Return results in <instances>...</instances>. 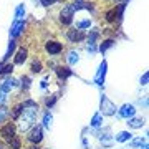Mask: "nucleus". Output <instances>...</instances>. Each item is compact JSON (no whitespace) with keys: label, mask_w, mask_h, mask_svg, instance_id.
I'll return each mask as SVG.
<instances>
[{"label":"nucleus","mask_w":149,"mask_h":149,"mask_svg":"<svg viewBox=\"0 0 149 149\" xmlns=\"http://www.w3.org/2000/svg\"><path fill=\"white\" fill-rule=\"evenodd\" d=\"M13 20H27V7H25V3H18L15 7Z\"/></svg>","instance_id":"a878e982"},{"label":"nucleus","mask_w":149,"mask_h":149,"mask_svg":"<svg viewBox=\"0 0 149 149\" xmlns=\"http://www.w3.org/2000/svg\"><path fill=\"white\" fill-rule=\"evenodd\" d=\"M114 3H129V0H114Z\"/></svg>","instance_id":"ea45409f"},{"label":"nucleus","mask_w":149,"mask_h":149,"mask_svg":"<svg viewBox=\"0 0 149 149\" xmlns=\"http://www.w3.org/2000/svg\"><path fill=\"white\" fill-rule=\"evenodd\" d=\"M134 138V134L129 131V129H124V131H118L116 134H113V139L119 144H124V143H129L131 139Z\"/></svg>","instance_id":"a211bd4d"},{"label":"nucleus","mask_w":149,"mask_h":149,"mask_svg":"<svg viewBox=\"0 0 149 149\" xmlns=\"http://www.w3.org/2000/svg\"><path fill=\"white\" fill-rule=\"evenodd\" d=\"M2 66H3V63H2V61H0V73H2Z\"/></svg>","instance_id":"37998d69"},{"label":"nucleus","mask_w":149,"mask_h":149,"mask_svg":"<svg viewBox=\"0 0 149 149\" xmlns=\"http://www.w3.org/2000/svg\"><path fill=\"white\" fill-rule=\"evenodd\" d=\"M7 144V149H23V139H22V136L18 134V136H15L13 139H10Z\"/></svg>","instance_id":"cd10ccee"},{"label":"nucleus","mask_w":149,"mask_h":149,"mask_svg":"<svg viewBox=\"0 0 149 149\" xmlns=\"http://www.w3.org/2000/svg\"><path fill=\"white\" fill-rule=\"evenodd\" d=\"M73 27L78 28V30H83V32H86L88 28L93 27V20H91L90 17H88V18H80V20L73 22Z\"/></svg>","instance_id":"b1692460"},{"label":"nucleus","mask_w":149,"mask_h":149,"mask_svg":"<svg viewBox=\"0 0 149 149\" xmlns=\"http://www.w3.org/2000/svg\"><path fill=\"white\" fill-rule=\"evenodd\" d=\"M13 70H15L13 63H10V61H7V63H3V66H2V73H0V78H5V76H10V74L13 73Z\"/></svg>","instance_id":"c756f323"},{"label":"nucleus","mask_w":149,"mask_h":149,"mask_svg":"<svg viewBox=\"0 0 149 149\" xmlns=\"http://www.w3.org/2000/svg\"><path fill=\"white\" fill-rule=\"evenodd\" d=\"M15 88H18V80H17L15 76H5L3 80H2V83H0V90L3 91V93H7V95H10V91H13Z\"/></svg>","instance_id":"4468645a"},{"label":"nucleus","mask_w":149,"mask_h":149,"mask_svg":"<svg viewBox=\"0 0 149 149\" xmlns=\"http://www.w3.org/2000/svg\"><path fill=\"white\" fill-rule=\"evenodd\" d=\"M23 149H42L40 146H32V144H28L27 148H23Z\"/></svg>","instance_id":"58836bf2"},{"label":"nucleus","mask_w":149,"mask_h":149,"mask_svg":"<svg viewBox=\"0 0 149 149\" xmlns=\"http://www.w3.org/2000/svg\"><path fill=\"white\" fill-rule=\"evenodd\" d=\"M17 48H18V42H17V40H12V38H10V42H8V47H7L5 53H3V58H2V63H7V61H10V58L13 56V55H15Z\"/></svg>","instance_id":"6ab92c4d"},{"label":"nucleus","mask_w":149,"mask_h":149,"mask_svg":"<svg viewBox=\"0 0 149 149\" xmlns=\"http://www.w3.org/2000/svg\"><path fill=\"white\" fill-rule=\"evenodd\" d=\"M146 141H148V139L143 138V136H139V138H133L131 141H129V148H131V149H138V148H141L143 143H146Z\"/></svg>","instance_id":"2f4dec72"},{"label":"nucleus","mask_w":149,"mask_h":149,"mask_svg":"<svg viewBox=\"0 0 149 149\" xmlns=\"http://www.w3.org/2000/svg\"><path fill=\"white\" fill-rule=\"evenodd\" d=\"M74 22V10L71 8L70 2H65L63 7L58 10V23L65 28H70Z\"/></svg>","instance_id":"7ed1b4c3"},{"label":"nucleus","mask_w":149,"mask_h":149,"mask_svg":"<svg viewBox=\"0 0 149 149\" xmlns=\"http://www.w3.org/2000/svg\"><path fill=\"white\" fill-rule=\"evenodd\" d=\"M106 74H108V61L103 58L101 63L98 65V70H96L95 78H93V83H95L96 86L103 88V86H104V81H106Z\"/></svg>","instance_id":"0eeeda50"},{"label":"nucleus","mask_w":149,"mask_h":149,"mask_svg":"<svg viewBox=\"0 0 149 149\" xmlns=\"http://www.w3.org/2000/svg\"><path fill=\"white\" fill-rule=\"evenodd\" d=\"M103 124H104V116H103V114H101L100 111H98V113H95V114L91 116L90 128H91V129H98V128H101Z\"/></svg>","instance_id":"5701e85b"},{"label":"nucleus","mask_w":149,"mask_h":149,"mask_svg":"<svg viewBox=\"0 0 149 149\" xmlns=\"http://www.w3.org/2000/svg\"><path fill=\"white\" fill-rule=\"evenodd\" d=\"M28 56H30L28 47H18L15 55L12 56V63H13V66H22V65H25L28 61Z\"/></svg>","instance_id":"9d476101"},{"label":"nucleus","mask_w":149,"mask_h":149,"mask_svg":"<svg viewBox=\"0 0 149 149\" xmlns=\"http://www.w3.org/2000/svg\"><path fill=\"white\" fill-rule=\"evenodd\" d=\"M43 52L48 56H58L65 52V45L63 42H60L56 38H48L47 42L43 43Z\"/></svg>","instance_id":"20e7f679"},{"label":"nucleus","mask_w":149,"mask_h":149,"mask_svg":"<svg viewBox=\"0 0 149 149\" xmlns=\"http://www.w3.org/2000/svg\"><path fill=\"white\" fill-rule=\"evenodd\" d=\"M86 52L91 53V55L98 53V45H86Z\"/></svg>","instance_id":"c9c22d12"},{"label":"nucleus","mask_w":149,"mask_h":149,"mask_svg":"<svg viewBox=\"0 0 149 149\" xmlns=\"http://www.w3.org/2000/svg\"><path fill=\"white\" fill-rule=\"evenodd\" d=\"M148 83H149V71H144L143 76L139 78V85L141 86H148Z\"/></svg>","instance_id":"72a5a7b5"},{"label":"nucleus","mask_w":149,"mask_h":149,"mask_svg":"<svg viewBox=\"0 0 149 149\" xmlns=\"http://www.w3.org/2000/svg\"><path fill=\"white\" fill-rule=\"evenodd\" d=\"M25 30H27V20H13L10 25V30H8V35L12 40H18L25 33Z\"/></svg>","instance_id":"6e6552de"},{"label":"nucleus","mask_w":149,"mask_h":149,"mask_svg":"<svg viewBox=\"0 0 149 149\" xmlns=\"http://www.w3.org/2000/svg\"><path fill=\"white\" fill-rule=\"evenodd\" d=\"M81 60V55L80 52L76 50V48H70L68 52H66V56H65V61L68 66H74V65H78Z\"/></svg>","instance_id":"f3484780"},{"label":"nucleus","mask_w":149,"mask_h":149,"mask_svg":"<svg viewBox=\"0 0 149 149\" xmlns=\"http://www.w3.org/2000/svg\"><path fill=\"white\" fill-rule=\"evenodd\" d=\"M60 0H35V5L37 7H45V8H50L53 7L55 3H58Z\"/></svg>","instance_id":"473e14b6"},{"label":"nucleus","mask_w":149,"mask_h":149,"mask_svg":"<svg viewBox=\"0 0 149 149\" xmlns=\"http://www.w3.org/2000/svg\"><path fill=\"white\" fill-rule=\"evenodd\" d=\"M7 103H8V95L0 90V106H2V104H7Z\"/></svg>","instance_id":"f704fd0d"},{"label":"nucleus","mask_w":149,"mask_h":149,"mask_svg":"<svg viewBox=\"0 0 149 149\" xmlns=\"http://www.w3.org/2000/svg\"><path fill=\"white\" fill-rule=\"evenodd\" d=\"M136 113H138V109H136V104H133V103H124V104H121V106L118 108V118H121V119H129V118L136 116Z\"/></svg>","instance_id":"f8f14e48"},{"label":"nucleus","mask_w":149,"mask_h":149,"mask_svg":"<svg viewBox=\"0 0 149 149\" xmlns=\"http://www.w3.org/2000/svg\"><path fill=\"white\" fill-rule=\"evenodd\" d=\"M52 124H53V114L47 109V111L43 113V116H42V128L43 129H50Z\"/></svg>","instance_id":"c85d7f7f"},{"label":"nucleus","mask_w":149,"mask_h":149,"mask_svg":"<svg viewBox=\"0 0 149 149\" xmlns=\"http://www.w3.org/2000/svg\"><path fill=\"white\" fill-rule=\"evenodd\" d=\"M8 111H10V106L8 104H2L0 106V124H3L8 119Z\"/></svg>","instance_id":"7c9ffc66"},{"label":"nucleus","mask_w":149,"mask_h":149,"mask_svg":"<svg viewBox=\"0 0 149 149\" xmlns=\"http://www.w3.org/2000/svg\"><path fill=\"white\" fill-rule=\"evenodd\" d=\"M53 71H55V74H56V78H58L60 83H65L68 78H71L74 74V71L71 70V66H68V65H56L53 68Z\"/></svg>","instance_id":"9b49d317"},{"label":"nucleus","mask_w":149,"mask_h":149,"mask_svg":"<svg viewBox=\"0 0 149 149\" xmlns=\"http://www.w3.org/2000/svg\"><path fill=\"white\" fill-rule=\"evenodd\" d=\"M65 38H66V42L68 43H81L85 42L86 38V32H83V30H78V28L74 27H70L66 32H65Z\"/></svg>","instance_id":"1a4fd4ad"},{"label":"nucleus","mask_w":149,"mask_h":149,"mask_svg":"<svg viewBox=\"0 0 149 149\" xmlns=\"http://www.w3.org/2000/svg\"><path fill=\"white\" fill-rule=\"evenodd\" d=\"M114 45H116V38L114 37H103V40H100V43H98V53L104 55Z\"/></svg>","instance_id":"dca6fc26"},{"label":"nucleus","mask_w":149,"mask_h":149,"mask_svg":"<svg viewBox=\"0 0 149 149\" xmlns=\"http://www.w3.org/2000/svg\"><path fill=\"white\" fill-rule=\"evenodd\" d=\"M103 20L109 23V25H119V22H118V10H116V5H111L109 8L103 12Z\"/></svg>","instance_id":"2eb2a0df"},{"label":"nucleus","mask_w":149,"mask_h":149,"mask_svg":"<svg viewBox=\"0 0 149 149\" xmlns=\"http://www.w3.org/2000/svg\"><path fill=\"white\" fill-rule=\"evenodd\" d=\"M43 68H45V65L40 58H33L30 61V74H40L43 71Z\"/></svg>","instance_id":"393cba45"},{"label":"nucleus","mask_w":149,"mask_h":149,"mask_svg":"<svg viewBox=\"0 0 149 149\" xmlns=\"http://www.w3.org/2000/svg\"><path fill=\"white\" fill-rule=\"evenodd\" d=\"M126 124H128L129 129H141L146 126V119L143 116H133L129 119H126Z\"/></svg>","instance_id":"aec40b11"},{"label":"nucleus","mask_w":149,"mask_h":149,"mask_svg":"<svg viewBox=\"0 0 149 149\" xmlns=\"http://www.w3.org/2000/svg\"><path fill=\"white\" fill-rule=\"evenodd\" d=\"M0 149H7V144L3 143V141H2V139H0Z\"/></svg>","instance_id":"a19ab883"},{"label":"nucleus","mask_w":149,"mask_h":149,"mask_svg":"<svg viewBox=\"0 0 149 149\" xmlns=\"http://www.w3.org/2000/svg\"><path fill=\"white\" fill-rule=\"evenodd\" d=\"M56 103H58V93H52V95L45 96V100H43V106H45V109L50 111Z\"/></svg>","instance_id":"bb28decb"},{"label":"nucleus","mask_w":149,"mask_h":149,"mask_svg":"<svg viewBox=\"0 0 149 149\" xmlns=\"http://www.w3.org/2000/svg\"><path fill=\"white\" fill-rule=\"evenodd\" d=\"M22 106H23V111H22L20 118L17 119L15 124L18 133H27L28 129L37 123V118L40 114V104L32 98H25L22 101Z\"/></svg>","instance_id":"f257e3e1"},{"label":"nucleus","mask_w":149,"mask_h":149,"mask_svg":"<svg viewBox=\"0 0 149 149\" xmlns=\"http://www.w3.org/2000/svg\"><path fill=\"white\" fill-rule=\"evenodd\" d=\"M116 111H118L116 104H114L106 95H101V98H100V113H101L104 118H111V116L116 114Z\"/></svg>","instance_id":"423d86ee"},{"label":"nucleus","mask_w":149,"mask_h":149,"mask_svg":"<svg viewBox=\"0 0 149 149\" xmlns=\"http://www.w3.org/2000/svg\"><path fill=\"white\" fill-rule=\"evenodd\" d=\"M32 76L30 74H22L18 78V88L22 90V93H28L30 88H32Z\"/></svg>","instance_id":"4be33fe9"},{"label":"nucleus","mask_w":149,"mask_h":149,"mask_svg":"<svg viewBox=\"0 0 149 149\" xmlns=\"http://www.w3.org/2000/svg\"><path fill=\"white\" fill-rule=\"evenodd\" d=\"M139 149H149V146H148V141H146V143H143V146H141Z\"/></svg>","instance_id":"79ce46f5"},{"label":"nucleus","mask_w":149,"mask_h":149,"mask_svg":"<svg viewBox=\"0 0 149 149\" xmlns=\"http://www.w3.org/2000/svg\"><path fill=\"white\" fill-rule=\"evenodd\" d=\"M22 111H23V106H22V101H17L15 104L10 106V111H8V119L13 123H17V119L20 118Z\"/></svg>","instance_id":"412c9836"},{"label":"nucleus","mask_w":149,"mask_h":149,"mask_svg":"<svg viewBox=\"0 0 149 149\" xmlns=\"http://www.w3.org/2000/svg\"><path fill=\"white\" fill-rule=\"evenodd\" d=\"M48 80H50V76H45V78L40 81V88H42V90H47V88H48V85H50Z\"/></svg>","instance_id":"e433bc0d"},{"label":"nucleus","mask_w":149,"mask_h":149,"mask_svg":"<svg viewBox=\"0 0 149 149\" xmlns=\"http://www.w3.org/2000/svg\"><path fill=\"white\" fill-rule=\"evenodd\" d=\"M45 139V129L42 128V124L35 123L32 128L25 133V141L27 144H32V146H40Z\"/></svg>","instance_id":"f03ea898"},{"label":"nucleus","mask_w":149,"mask_h":149,"mask_svg":"<svg viewBox=\"0 0 149 149\" xmlns=\"http://www.w3.org/2000/svg\"><path fill=\"white\" fill-rule=\"evenodd\" d=\"M101 38H103L101 30H100L98 27H91V28H88V32H86L85 42H86V45H98Z\"/></svg>","instance_id":"ddd939ff"},{"label":"nucleus","mask_w":149,"mask_h":149,"mask_svg":"<svg viewBox=\"0 0 149 149\" xmlns=\"http://www.w3.org/2000/svg\"><path fill=\"white\" fill-rule=\"evenodd\" d=\"M15 136H18V129H17V124L10 119H7L3 124H0V139L3 143H8L10 139H13Z\"/></svg>","instance_id":"39448f33"},{"label":"nucleus","mask_w":149,"mask_h":149,"mask_svg":"<svg viewBox=\"0 0 149 149\" xmlns=\"http://www.w3.org/2000/svg\"><path fill=\"white\" fill-rule=\"evenodd\" d=\"M81 144H83V148H85V149H91V146L88 144V139H86V136H83V138H81Z\"/></svg>","instance_id":"4c0bfd02"}]
</instances>
